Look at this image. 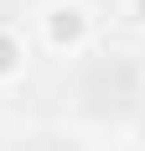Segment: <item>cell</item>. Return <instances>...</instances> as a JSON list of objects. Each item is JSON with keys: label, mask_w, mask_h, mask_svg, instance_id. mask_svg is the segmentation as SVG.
<instances>
[{"label": "cell", "mask_w": 145, "mask_h": 151, "mask_svg": "<svg viewBox=\"0 0 145 151\" xmlns=\"http://www.w3.org/2000/svg\"><path fill=\"white\" fill-rule=\"evenodd\" d=\"M140 89H145V73L130 52H93V58H83L78 78H72L78 109L88 120H124L140 104Z\"/></svg>", "instance_id": "1"}, {"label": "cell", "mask_w": 145, "mask_h": 151, "mask_svg": "<svg viewBox=\"0 0 145 151\" xmlns=\"http://www.w3.org/2000/svg\"><path fill=\"white\" fill-rule=\"evenodd\" d=\"M11 151H78L68 136H26V141H16Z\"/></svg>", "instance_id": "2"}]
</instances>
